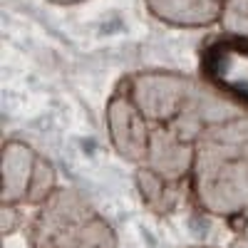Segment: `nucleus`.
Segmentation results:
<instances>
[{
    "label": "nucleus",
    "instance_id": "nucleus-1",
    "mask_svg": "<svg viewBox=\"0 0 248 248\" xmlns=\"http://www.w3.org/2000/svg\"><path fill=\"white\" fill-rule=\"evenodd\" d=\"M191 194L203 214H248V112L211 124L196 141Z\"/></svg>",
    "mask_w": 248,
    "mask_h": 248
},
{
    "label": "nucleus",
    "instance_id": "nucleus-2",
    "mask_svg": "<svg viewBox=\"0 0 248 248\" xmlns=\"http://www.w3.org/2000/svg\"><path fill=\"white\" fill-rule=\"evenodd\" d=\"M124 85L152 127H167L189 141H199L211 124L246 112L203 79L179 72H134L124 79Z\"/></svg>",
    "mask_w": 248,
    "mask_h": 248
},
{
    "label": "nucleus",
    "instance_id": "nucleus-3",
    "mask_svg": "<svg viewBox=\"0 0 248 248\" xmlns=\"http://www.w3.org/2000/svg\"><path fill=\"white\" fill-rule=\"evenodd\" d=\"M30 248H117V233L90 201L72 189H55L30 223Z\"/></svg>",
    "mask_w": 248,
    "mask_h": 248
},
{
    "label": "nucleus",
    "instance_id": "nucleus-4",
    "mask_svg": "<svg viewBox=\"0 0 248 248\" xmlns=\"http://www.w3.org/2000/svg\"><path fill=\"white\" fill-rule=\"evenodd\" d=\"M201 79L248 112V37L226 32L203 45Z\"/></svg>",
    "mask_w": 248,
    "mask_h": 248
},
{
    "label": "nucleus",
    "instance_id": "nucleus-5",
    "mask_svg": "<svg viewBox=\"0 0 248 248\" xmlns=\"http://www.w3.org/2000/svg\"><path fill=\"white\" fill-rule=\"evenodd\" d=\"M107 132L112 139V147L122 159H127L137 167H141L149 152V139H152V122L141 114V109L134 105V99L122 85L114 90V94L107 102Z\"/></svg>",
    "mask_w": 248,
    "mask_h": 248
},
{
    "label": "nucleus",
    "instance_id": "nucleus-6",
    "mask_svg": "<svg viewBox=\"0 0 248 248\" xmlns=\"http://www.w3.org/2000/svg\"><path fill=\"white\" fill-rule=\"evenodd\" d=\"M196 161V141L184 139L181 134L167 129V127H152L149 152L141 167L156 171L159 176L184 184L191 179Z\"/></svg>",
    "mask_w": 248,
    "mask_h": 248
},
{
    "label": "nucleus",
    "instance_id": "nucleus-7",
    "mask_svg": "<svg viewBox=\"0 0 248 248\" xmlns=\"http://www.w3.org/2000/svg\"><path fill=\"white\" fill-rule=\"evenodd\" d=\"M147 10L171 28H209L223 20L229 0H144Z\"/></svg>",
    "mask_w": 248,
    "mask_h": 248
},
{
    "label": "nucleus",
    "instance_id": "nucleus-8",
    "mask_svg": "<svg viewBox=\"0 0 248 248\" xmlns=\"http://www.w3.org/2000/svg\"><path fill=\"white\" fill-rule=\"evenodd\" d=\"M40 154L25 141L3 144V203H25Z\"/></svg>",
    "mask_w": 248,
    "mask_h": 248
},
{
    "label": "nucleus",
    "instance_id": "nucleus-9",
    "mask_svg": "<svg viewBox=\"0 0 248 248\" xmlns=\"http://www.w3.org/2000/svg\"><path fill=\"white\" fill-rule=\"evenodd\" d=\"M137 189L139 196L144 201L149 211L164 216V214H171L174 206L181 199V184L179 181H169L159 176L156 171L147 169V167H139L137 169Z\"/></svg>",
    "mask_w": 248,
    "mask_h": 248
},
{
    "label": "nucleus",
    "instance_id": "nucleus-10",
    "mask_svg": "<svg viewBox=\"0 0 248 248\" xmlns=\"http://www.w3.org/2000/svg\"><path fill=\"white\" fill-rule=\"evenodd\" d=\"M55 189H57L55 167L45 156H40L37 159V167H35V176H32V186H30L28 199H25V206H40Z\"/></svg>",
    "mask_w": 248,
    "mask_h": 248
},
{
    "label": "nucleus",
    "instance_id": "nucleus-11",
    "mask_svg": "<svg viewBox=\"0 0 248 248\" xmlns=\"http://www.w3.org/2000/svg\"><path fill=\"white\" fill-rule=\"evenodd\" d=\"M17 206L20 203H3V209H0V214H3V223H0V229H3L5 236L15 233L17 226L23 223V214H20Z\"/></svg>",
    "mask_w": 248,
    "mask_h": 248
},
{
    "label": "nucleus",
    "instance_id": "nucleus-12",
    "mask_svg": "<svg viewBox=\"0 0 248 248\" xmlns=\"http://www.w3.org/2000/svg\"><path fill=\"white\" fill-rule=\"evenodd\" d=\"M223 30L248 37V15H223Z\"/></svg>",
    "mask_w": 248,
    "mask_h": 248
},
{
    "label": "nucleus",
    "instance_id": "nucleus-13",
    "mask_svg": "<svg viewBox=\"0 0 248 248\" xmlns=\"http://www.w3.org/2000/svg\"><path fill=\"white\" fill-rule=\"evenodd\" d=\"M226 15H248V0H229Z\"/></svg>",
    "mask_w": 248,
    "mask_h": 248
},
{
    "label": "nucleus",
    "instance_id": "nucleus-14",
    "mask_svg": "<svg viewBox=\"0 0 248 248\" xmlns=\"http://www.w3.org/2000/svg\"><path fill=\"white\" fill-rule=\"evenodd\" d=\"M229 248H248V236H241V238H236Z\"/></svg>",
    "mask_w": 248,
    "mask_h": 248
},
{
    "label": "nucleus",
    "instance_id": "nucleus-15",
    "mask_svg": "<svg viewBox=\"0 0 248 248\" xmlns=\"http://www.w3.org/2000/svg\"><path fill=\"white\" fill-rule=\"evenodd\" d=\"M50 3H60V5H72V3H79V0H50Z\"/></svg>",
    "mask_w": 248,
    "mask_h": 248
},
{
    "label": "nucleus",
    "instance_id": "nucleus-16",
    "mask_svg": "<svg viewBox=\"0 0 248 248\" xmlns=\"http://www.w3.org/2000/svg\"><path fill=\"white\" fill-rule=\"evenodd\" d=\"M194 248H211V246H194Z\"/></svg>",
    "mask_w": 248,
    "mask_h": 248
}]
</instances>
